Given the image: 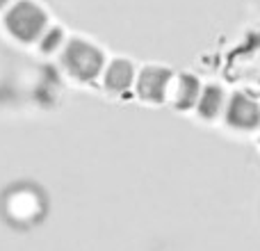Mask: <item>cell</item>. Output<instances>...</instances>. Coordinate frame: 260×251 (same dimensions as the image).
Returning a JSON list of instances; mask_svg holds the SVG:
<instances>
[{"mask_svg": "<svg viewBox=\"0 0 260 251\" xmlns=\"http://www.w3.org/2000/svg\"><path fill=\"white\" fill-rule=\"evenodd\" d=\"M176 71L165 64H146L137 71V78H135V99L142 101L144 105H167L169 101V89L171 82H174Z\"/></svg>", "mask_w": 260, "mask_h": 251, "instance_id": "obj_4", "label": "cell"}, {"mask_svg": "<svg viewBox=\"0 0 260 251\" xmlns=\"http://www.w3.org/2000/svg\"><path fill=\"white\" fill-rule=\"evenodd\" d=\"M203 85H206V82L192 71L176 73L174 82H171L167 105H171V108L180 114H192L194 108H197V103H199V96H201Z\"/></svg>", "mask_w": 260, "mask_h": 251, "instance_id": "obj_5", "label": "cell"}, {"mask_svg": "<svg viewBox=\"0 0 260 251\" xmlns=\"http://www.w3.org/2000/svg\"><path fill=\"white\" fill-rule=\"evenodd\" d=\"M12 3H14V0H0V12H5V9H7Z\"/></svg>", "mask_w": 260, "mask_h": 251, "instance_id": "obj_9", "label": "cell"}, {"mask_svg": "<svg viewBox=\"0 0 260 251\" xmlns=\"http://www.w3.org/2000/svg\"><path fill=\"white\" fill-rule=\"evenodd\" d=\"M108 64V57L103 50L85 39H69L67 46L59 53V67L64 69L69 78L78 82H91L103 76V69Z\"/></svg>", "mask_w": 260, "mask_h": 251, "instance_id": "obj_1", "label": "cell"}, {"mask_svg": "<svg viewBox=\"0 0 260 251\" xmlns=\"http://www.w3.org/2000/svg\"><path fill=\"white\" fill-rule=\"evenodd\" d=\"M67 35H64V30L59 25H48L44 30V35L39 37V41H37V48H39L41 55H46V57H53V55H59L62 53V48L67 46Z\"/></svg>", "mask_w": 260, "mask_h": 251, "instance_id": "obj_8", "label": "cell"}, {"mask_svg": "<svg viewBox=\"0 0 260 251\" xmlns=\"http://www.w3.org/2000/svg\"><path fill=\"white\" fill-rule=\"evenodd\" d=\"M135 78H137V69L126 57H114L105 64L101 82L103 89L112 96H126L135 89Z\"/></svg>", "mask_w": 260, "mask_h": 251, "instance_id": "obj_7", "label": "cell"}, {"mask_svg": "<svg viewBox=\"0 0 260 251\" xmlns=\"http://www.w3.org/2000/svg\"><path fill=\"white\" fill-rule=\"evenodd\" d=\"M229 94L231 91L226 89L221 82H206L201 89V96H199V103L194 108L192 117L197 119L199 123L206 125H217L224 117L226 103H229Z\"/></svg>", "mask_w": 260, "mask_h": 251, "instance_id": "obj_6", "label": "cell"}, {"mask_svg": "<svg viewBox=\"0 0 260 251\" xmlns=\"http://www.w3.org/2000/svg\"><path fill=\"white\" fill-rule=\"evenodd\" d=\"M219 125L235 137H251L260 133V101L242 89L231 91Z\"/></svg>", "mask_w": 260, "mask_h": 251, "instance_id": "obj_3", "label": "cell"}, {"mask_svg": "<svg viewBox=\"0 0 260 251\" xmlns=\"http://www.w3.org/2000/svg\"><path fill=\"white\" fill-rule=\"evenodd\" d=\"M3 27L18 44H37L48 27V16L32 0H14L3 14Z\"/></svg>", "mask_w": 260, "mask_h": 251, "instance_id": "obj_2", "label": "cell"}]
</instances>
